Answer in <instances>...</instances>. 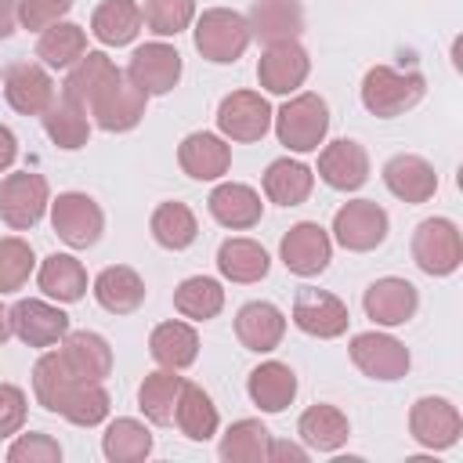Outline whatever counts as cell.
Listing matches in <instances>:
<instances>
[{"instance_id": "cell-44", "label": "cell", "mask_w": 463, "mask_h": 463, "mask_svg": "<svg viewBox=\"0 0 463 463\" xmlns=\"http://www.w3.org/2000/svg\"><path fill=\"white\" fill-rule=\"evenodd\" d=\"M76 380H80V376L69 373V365L61 362L58 351L40 354L36 365H33V394H36V402H40L47 412H58V409H61V402H65V394H69V387H72Z\"/></svg>"}, {"instance_id": "cell-3", "label": "cell", "mask_w": 463, "mask_h": 463, "mask_svg": "<svg viewBox=\"0 0 463 463\" xmlns=\"http://www.w3.org/2000/svg\"><path fill=\"white\" fill-rule=\"evenodd\" d=\"M250 40L253 36H250L246 14H239L232 7H210L195 22V51L213 65H228L235 58H242Z\"/></svg>"}, {"instance_id": "cell-29", "label": "cell", "mask_w": 463, "mask_h": 463, "mask_svg": "<svg viewBox=\"0 0 463 463\" xmlns=\"http://www.w3.org/2000/svg\"><path fill=\"white\" fill-rule=\"evenodd\" d=\"M268 268H271V257H268V250H264L260 242H253V239L235 235V239H224L221 250H217V271H221L228 282H242V286L260 282V279L268 275Z\"/></svg>"}, {"instance_id": "cell-4", "label": "cell", "mask_w": 463, "mask_h": 463, "mask_svg": "<svg viewBox=\"0 0 463 463\" xmlns=\"http://www.w3.org/2000/svg\"><path fill=\"white\" fill-rule=\"evenodd\" d=\"M412 260L423 275H452L463 264V239L449 217H427L412 232Z\"/></svg>"}, {"instance_id": "cell-35", "label": "cell", "mask_w": 463, "mask_h": 463, "mask_svg": "<svg viewBox=\"0 0 463 463\" xmlns=\"http://www.w3.org/2000/svg\"><path fill=\"white\" fill-rule=\"evenodd\" d=\"M315 188V174L311 166H304L300 159H275L264 170V195L279 206H300Z\"/></svg>"}, {"instance_id": "cell-20", "label": "cell", "mask_w": 463, "mask_h": 463, "mask_svg": "<svg viewBox=\"0 0 463 463\" xmlns=\"http://www.w3.org/2000/svg\"><path fill=\"white\" fill-rule=\"evenodd\" d=\"M177 163L192 181H217L232 166V145L221 134L195 130L177 145Z\"/></svg>"}, {"instance_id": "cell-53", "label": "cell", "mask_w": 463, "mask_h": 463, "mask_svg": "<svg viewBox=\"0 0 463 463\" xmlns=\"http://www.w3.org/2000/svg\"><path fill=\"white\" fill-rule=\"evenodd\" d=\"M7 336H11V307L0 304V347L7 344Z\"/></svg>"}, {"instance_id": "cell-51", "label": "cell", "mask_w": 463, "mask_h": 463, "mask_svg": "<svg viewBox=\"0 0 463 463\" xmlns=\"http://www.w3.org/2000/svg\"><path fill=\"white\" fill-rule=\"evenodd\" d=\"M268 459H297V463H304L307 452L300 445H289V441H271L268 445Z\"/></svg>"}, {"instance_id": "cell-54", "label": "cell", "mask_w": 463, "mask_h": 463, "mask_svg": "<svg viewBox=\"0 0 463 463\" xmlns=\"http://www.w3.org/2000/svg\"><path fill=\"white\" fill-rule=\"evenodd\" d=\"M0 80H4V76H0Z\"/></svg>"}, {"instance_id": "cell-28", "label": "cell", "mask_w": 463, "mask_h": 463, "mask_svg": "<svg viewBox=\"0 0 463 463\" xmlns=\"http://www.w3.org/2000/svg\"><path fill=\"white\" fill-rule=\"evenodd\" d=\"M297 434H300V441H304L307 449L336 452L340 445H347V438H351V423H347V416H344L336 405L318 402V405H311V409L300 412V420H297Z\"/></svg>"}, {"instance_id": "cell-45", "label": "cell", "mask_w": 463, "mask_h": 463, "mask_svg": "<svg viewBox=\"0 0 463 463\" xmlns=\"http://www.w3.org/2000/svg\"><path fill=\"white\" fill-rule=\"evenodd\" d=\"M33 264H36L33 246L18 235H4L0 239V297L22 289L33 275Z\"/></svg>"}, {"instance_id": "cell-27", "label": "cell", "mask_w": 463, "mask_h": 463, "mask_svg": "<svg viewBox=\"0 0 463 463\" xmlns=\"http://www.w3.org/2000/svg\"><path fill=\"white\" fill-rule=\"evenodd\" d=\"M94 300L105 311H112V315H130V311H137L145 304V282H141V275L134 268L112 264V268L98 271V279H94Z\"/></svg>"}, {"instance_id": "cell-23", "label": "cell", "mask_w": 463, "mask_h": 463, "mask_svg": "<svg viewBox=\"0 0 463 463\" xmlns=\"http://www.w3.org/2000/svg\"><path fill=\"white\" fill-rule=\"evenodd\" d=\"M235 336L246 351H257V354H268L282 344L286 336V315L271 304V300H250L239 307L235 315Z\"/></svg>"}, {"instance_id": "cell-52", "label": "cell", "mask_w": 463, "mask_h": 463, "mask_svg": "<svg viewBox=\"0 0 463 463\" xmlns=\"http://www.w3.org/2000/svg\"><path fill=\"white\" fill-rule=\"evenodd\" d=\"M14 22H18V0H0V40L14 33Z\"/></svg>"}, {"instance_id": "cell-6", "label": "cell", "mask_w": 463, "mask_h": 463, "mask_svg": "<svg viewBox=\"0 0 463 463\" xmlns=\"http://www.w3.org/2000/svg\"><path fill=\"white\" fill-rule=\"evenodd\" d=\"M51 228L72 250H87L105 232V213L87 192H61L51 203Z\"/></svg>"}, {"instance_id": "cell-14", "label": "cell", "mask_w": 463, "mask_h": 463, "mask_svg": "<svg viewBox=\"0 0 463 463\" xmlns=\"http://www.w3.org/2000/svg\"><path fill=\"white\" fill-rule=\"evenodd\" d=\"M311 72V58L297 40L268 43L257 61V80L268 94H293Z\"/></svg>"}, {"instance_id": "cell-10", "label": "cell", "mask_w": 463, "mask_h": 463, "mask_svg": "<svg viewBox=\"0 0 463 463\" xmlns=\"http://www.w3.org/2000/svg\"><path fill=\"white\" fill-rule=\"evenodd\" d=\"M351 362L358 365V373H365L369 380H402L412 365L409 347L402 340H394L391 333H354L351 336Z\"/></svg>"}, {"instance_id": "cell-11", "label": "cell", "mask_w": 463, "mask_h": 463, "mask_svg": "<svg viewBox=\"0 0 463 463\" xmlns=\"http://www.w3.org/2000/svg\"><path fill=\"white\" fill-rule=\"evenodd\" d=\"M271 105L257 90H232L217 105V130L228 141H260L271 127Z\"/></svg>"}, {"instance_id": "cell-21", "label": "cell", "mask_w": 463, "mask_h": 463, "mask_svg": "<svg viewBox=\"0 0 463 463\" xmlns=\"http://www.w3.org/2000/svg\"><path fill=\"white\" fill-rule=\"evenodd\" d=\"M61 362L69 365L72 376L80 380H94L101 383L109 373H112V347L101 333H90V329H69L61 336V347H58Z\"/></svg>"}, {"instance_id": "cell-16", "label": "cell", "mask_w": 463, "mask_h": 463, "mask_svg": "<svg viewBox=\"0 0 463 463\" xmlns=\"http://www.w3.org/2000/svg\"><path fill=\"white\" fill-rule=\"evenodd\" d=\"M127 76L152 98V94H170L181 80V54L177 47L156 40V43H141L134 54H130V65H127Z\"/></svg>"}, {"instance_id": "cell-34", "label": "cell", "mask_w": 463, "mask_h": 463, "mask_svg": "<svg viewBox=\"0 0 463 463\" xmlns=\"http://www.w3.org/2000/svg\"><path fill=\"white\" fill-rule=\"evenodd\" d=\"M141 7L134 0H101L90 14V33L105 47H123L141 33Z\"/></svg>"}, {"instance_id": "cell-40", "label": "cell", "mask_w": 463, "mask_h": 463, "mask_svg": "<svg viewBox=\"0 0 463 463\" xmlns=\"http://www.w3.org/2000/svg\"><path fill=\"white\" fill-rule=\"evenodd\" d=\"M268 445H271V430L260 420H235L221 434L217 452H221L224 463H264Z\"/></svg>"}, {"instance_id": "cell-48", "label": "cell", "mask_w": 463, "mask_h": 463, "mask_svg": "<svg viewBox=\"0 0 463 463\" xmlns=\"http://www.w3.org/2000/svg\"><path fill=\"white\" fill-rule=\"evenodd\" d=\"M72 0H18V22L33 33H43L47 25L61 22L69 14Z\"/></svg>"}, {"instance_id": "cell-37", "label": "cell", "mask_w": 463, "mask_h": 463, "mask_svg": "<svg viewBox=\"0 0 463 463\" xmlns=\"http://www.w3.org/2000/svg\"><path fill=\"white\" fill-rule=\"evenodd\" d=\"M184 387V376H177V369H156L141 380L137 387V405L141 412L156 423V427H166L174 423V409H177V394Z\"/></svg>"}, {"instance_id": "cell-24", "label": "cell", "mask_w": 463, "mask_h": 463, "mask_svg": "<svg viewBox=\"0 0 463 463\" xmlns=\"http://www.w3.org/2000/svg\"><path fill=\"white\" fill-rule=\"evenodd\" d=\"M206 206H210V217H213L217 224L232 228V232H246V228H253V224L260 221V213H264L260 195H257L250 184H239V181H224V184H217V188L210 192Z\"/></svg>"}, {"instance_id": "cell-50", "label": "cell", "mask_w": 463, "mask_h": 463, "mask_svg": "<svg viewBox=\"0 0 463 463\" xmlns=\"http://www.w3.org/2000/svg\"><path fill=\"white\" fill-rule=\"evenodd\" d=\"M18 159V137L11 127H0V174Z\"/></svg>"}, {"instance_id": "cell-7", "label": "cell", "mask_w": 463, "mask_h": 463, "mask_svg": "<svg viewBox=\"0 0 463 463\" xmlns=\"http://www.w3.org/2000/svg\"><path fill=\"white\" fill-rule=\"evenodd\" d=\"M87 109H90V116H94V123H98L101 130L123 134V130H134V127L145 119L148 94H145L127 72H119Z\"/></svg>"}, {"instance_id": "cell-13", "label": "cell", "mask_w": 463, "mask_h": 463, "mask_svg": "<svg viewBox=\"0 0 463 463\" xmlns=\"http://www.w3.org/2000/svg\"><path fill=\"white\" fill-rule=\"evenodd\" d=\"M409 434L423 449H452L463 434V416L449 398L427 394L409 409Z\"/></svg>"}, {"instance_id": "cell-33", "label": "cell", "mask_w": 463, "mask_h": 463, "mask_svg": "<svg viewBox=\"0 0 463 463\" xmlns=\"http://www.w3.org/2000/svg\"><path fill=\"white\" fill-rule=\"evenodd\" d=\"M174 423H177V430H181L188 441H206V438L217 434L221 416H217L213 398H210L199 383H188V380H184V387H181V394H177Z\"/></svg>"}, {"instance_id": "cell-17", "label": "cell", "mask_w": 463, "mask_h": 463, "mask_svg": "<svg viewBox=\"0 0 463 463\" xmlns=\"http://www.w3.org/2000/svg\"><path fill=\"white\" fill-rule=\"evenodd\" d=\"M0 83H4L7 105L14 112H22V116H40L54 101V80L36 61H14V65H7V72H4Z\"/></svg>"}, {"instance_id": "cell-47", "label": "cell", "mask_w": 463, "mask_h": 463, "mask_svg": "<svg viewBox=\"0 0 463 463\" xmlns=\"http://www.w3.org/2000/svg\"><path fill=\"white\" fill-rule=\"evenodd\" d=\"M58 459H61V445L40 430L14 438L7 449V463H58Z\"/></svg>"}, {"instance_id": "cell-43", "label": "cell", "mask_w": 463, "mask_h": 463, "mask_svg": "<svg viewBox=\"0 0 463 463\" xmlns=\"http://www.w3.org/2000/svg\"><path fill=\"white\" fill-rule=\"evenodd\" d=\"M109 409H112V402H109V391H105L101 383H94V380H76V383L69 387V394H65L58 416H65V420L76 423V427H98V423L109 420Z\"/></svg>"}, {"instance_id": "cell-46", "label": "cell", "mask_w": 463, "mask_h": 463, "mask_svg": "<svg viewBox=\"0 0 463 463\" xmlns=\"http://www.w3.org/2000/svg\"><path fill=\"white\" fill-rule=\"evenodd\" d=\"M141 18L156 36H177L192 25L195 0H145Z\"/></svg>"}, {"instance_id": "cell-49", "label": "cell", "mask_w": 463, "mask_h": 463, "mask_svg": "<svg viewBox=\"0 0 463 463\" xmlns=\"http://www.w3.org/2000/svg\"><path fill=\"white\" fill-rule=\"evenodd\" d=\"M29 405H25V391L14 383H0V438H11L25 427Z\"/></svg>"}, {"instance_id": "cell-12", "label": "cell", "mask_w": 463, "mask_h": 463, "mask_svg": "<svg viewBox=\"0 0 463 463\" xmlns=\"http://www.w3.org/2000/svg\"><path fill=\"white\" fill-rule=\"evenodd\" d=\"M293 322L307 336L333 340V336L347 333L351 315H347V304L340 297H333L329 289L304 286V289H297V300H293Z\"/></svg>"}, {"instance_id": "cell-39", "label": "cell", "mask_w": 463, "mask_h": 463, "mask_svg": "<svg viewBox=\"0 0 463 463\" xmlns=\"http://www.w3.org/2000/svg\"><path fill=\"white\" fill-rule=\"evenodd\" d=\"M101 452L109 463H137L152 452V430L134 416H119L105 427Z\"/></svg>"}, {"instance_id": "cell-31", "label": "cell", "mask_w": 463, "mask_h": 463, "mask_svg": "<svg viewBox=\"0 0 463 463\" xmlns=\"http://www.w3.org/2000/svg\"><path fill=\"white\" fill-rule=\"evenodd\" d=\"M40 119H43V130H47V137L58 145V148H65V152H76V148H83L87 145V137H90V119H87V109L83 105H76L72 98H58L54 94V101L40 112Z\"/></svg>"}, {"instance_id": "cell-9", "label": "cell", "mask_w": 463, "mask_h": 463, "mask_svg": "<svg viewBox=\"0 0 463 463\" xmlns=\"http://www.w3.org/2000/svg\"><path fill=\"white\" fill-rule=\"evenodd\" d=\"M279 257H282V264L293 275L311 279V275H322L329 268V260H333V239H329V232L318 221H300V224H293L282 235Z\"/></svg>"}, {"instance_id": "cell-26", "label": "cell", "mask_w": 463, "mask_h": 463, "mask_svg": "<svg viewBox=\"0 0 463 463\" xmlns=\"http://www.w3.org/2000/svg\"><path fill=\"white\" fill-rule=\"evenodd\" d=\"M246 391L260 412H282L297 398V373L286 362H260L250 373Z\"/></svg>"}, {"instance_id": "cell-18", "label": "cell", "mask_w": 463, "mask_h": 463, "mask_svg": "<svg viewBox=\"0 0 463 463\" xmlns=\"http://www.w3.org/2000/svg\"><path fill=\"white\" fill-rule=\"evenodd\" d=\"M362 307L376 326H405L420 307V293H416V286L409 279L387 275V279H376L365 289Z\"/></svg>"}, {"instance_id": "cell-8", "label": "cell", "mask_w": 463, "mask_h": 463, "mask_svg": "<svg viewBox=\"0 0 463 463\" xmlns=\"http://www.w3.org/2000/svg\"><path fill=\"white\" fill-rule=\"evenodd\" d=\"M387 210L373 199H351L333 213V235L351 253H369L387 239Z\"/></svg>"}, {"instance_id": "cell-38", "label": "cell", "mask_w": 463, "mask_h": 463, "mask_svg": "<svg viewBox=\"0 0 463 463\" xmlns=\"http://www.w3.org/2000/svg\"><path fill=\"white\" fill-rule=\"evenodd\" d=\"M87 54V33L76 22H54L36 40V58L47 69H72Z\"/></svg>"}, {"instance_id": "cell-41", "label": "cell", "mask_w": 463, "mask_h": 463, "mask_svg": "<svg viewBox=\"0 0 463 463\" xmlns=\"http://www.w3.org/2000/svg\"><path fill=\"white\" fill-rule=\"evenodd\" d=\"M174 307L177 315L192 318V322H206V318H217L221 307H224V289L217 279L210 275H192L184 279L177 289H174Z\"/></svg>"}, {"instance_id": "cell-36", "label": "cell", "mask_w": 463, "mask_h": 463, "mask_svg": "<svg viewBox=\"0 0 463 463\" xmlns=\"http://www.w3.org/2000/svg\"><path fill=\"white\" fill-rule=\"evenodd\" d=\"M40 289L58 304H76L87 293V271L72 253H51L36 271Z\"/></svg>"}, {"instance_id": "cell-19", "label": "cell", "mask_w": 463, "mask_h": 463, "mask_svg": "<svg viewBox=\"0 0 463 463\" xmlns=\"http://www.w3.org/2000/svg\"><path fill=\"white\" fill-rule=\"evenodd\" d=\"M318 177L336 192H354L369 181V152L351 137L329 141L318 152Z\"/></svg>"}, {"instance_id": "cell-15", "label": "cell", "mask_w": 463, "mask_h": 463, "mask_svg": "<svg viewBox=\"0 0 463 463\" xmlns=\"http://www.w3.org/2000/svg\"><path fill=\"white\" fill-rule=\"evenodd\" d=\"M11 333L29 347H54L69 333V315L47 300L25 297L11 307Z\"/></svg>"}, {"instance_id": "cell-1", "label": "cell", "mask_w": 463, "mask_h": 463, "mask_svg": "<svg viewBox=\"0 0 463 463\" xmlns=\"http://www.w3.org/2000/svg\"><path fill=\"white\" fill-rule=\"evenodd\" d=\"M427 90V80L423 72L416 69H391V65H373L362 80V105L380 116V119H391V116H402L409 109L420 105Z\"/></svg>"}, {"instance_id": "cell-5", "label": "cell", "mask_w": 463, "mask_h": 463, "mask_svg": "<svg viewBox=\"0 0 463 463\" xmlns=\"http://www.w3.org/2000/svg\"><path fill=\"white\" fill-rule=\"evenodd\" d=\"M47 206H51V188H47L43 174L18 170L0 181V221L7 228H14V232L33 228Z\"/></svg>"}, {"instance_id": "cell-22", "label": "cell", "mask_w": 463, "mask_h": 463, "mask_svg": "<svg viewBox=\"0 0 463 463\" xmlns=\"http://www.w3.org/2000/svg\"><path fill=\"white\" fill-rule=\"evenodd\" d=\"M383 184H387L391 195L416 206V203H427L438 192V174L423 156L402 152V156H391L383 163Z\"/></svg>"}, {"instance_id": "cell-42", "label": "cell", "mask_w": 463, "mask_h": 463, "mask_svg": "<svg viewBox=\"0 0 463 463\" xmlns=\"http://www.w3.org/2000/svg\"><path fill=\"white\" fill-rule=\"evenodd\" d=\"M152 239L163 246V250H188L199 235V224H195V213L184 206V203H159L152 210Z\"/></svg>"}, {"instance_id": "cell-32", "label": "cell", "mask_w": 463, "mask_h": 463, "mask_svg": "<svg viewBox=\"0 0 463 463\" xmlns=\"http://www.w3.org/2000/svg\"><path fill=\"white\" fill-rule=\"evenodd\" d=\"M148 351L163 369H188L199 354V333L188 322H159L148 336Z\"/></svg>"}, {"instance_id": "cell-2", "label": "cell", "mask_w": 463, "mask_h": 463, "mask_svg": "<svg viewBox=\"0 0 463 463\" xmlns=\"http://www.w3.org/2000/svg\"><path fill=\"white\" fill-rule=\"evenodd\" d=\"M275 137L279 145H286L289 152H315L322 141H326V130H329V105L318 98V94H297L289 98L275 116Z\"/></svg>"}, {"instance_id": "cell-30", "label": "cell", "mask_w": 463, "mask_h": 463, "mask_svg": "<svg viewBox=\"0 0 463 463\" xmlns=\"http://www.w3.org/2000/svg\"><path fill=\"white\" fill-rule=\"evenodd\" d=\"M116 76H119V69H116V61H112L105 51H87V54L69 69L61 94L87 109V105H90V101H94Z\"/></svg>"}, {"instance_id": "cell-25", "label": "cell", "mask_w": 463, "mask_h": 463, "mask_svg": "<svg viewBox=\"0 0 463 463\" xmlns=\"http://www.w3.org/2000/svg\"><path fill=\"white\" fill-rule=\"evenodd\" d=\"M246 22H250V36L264 43L297 40L304 33V7L297 0H253Z\"/></svg>"}]
</instances>
